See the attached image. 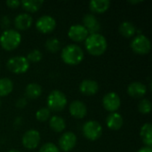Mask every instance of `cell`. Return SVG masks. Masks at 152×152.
Returning a JSON list of instances; mask_svg holds the SVG:
<instances>
[{
  "mask_svg": "<svg viewBox=\"0 0 152 152\" xmlns=\"http://www.w3.org/2000/svg\"><path fill=\"white\" fill-rule=\"evenodd\" d=\"M86 51L94 56H101L107 50V40L106 38L99 34H91L86 39Z\"/></svg>",
  "mask_w": 152,
  "mask_h": 152,
  "instance_id": "1",
  "label": "cell"
},
{
  "mask_svg": "<svg viewBox=\"0 0 152 152\" xmlns=\"http://www.w3.org/2000/svg\"><path fill=\"white\" fill-rule=\"evenodd\" d=\"M61 59L68 65H77L84 59V52L81 47L77 45H69L62 49Z\"/></svg>",
  "mask_w": 152,
  "mask_h": 152,
  "instance_id": "2",
  "label": "cell"
},
{
  "mask_svg": "<svg viewBox=\"0 0 152 152\" xmlns=\"http://www.w3.org/2000/svg\"><path fill=\"white\" fill-rule=\"evenodd\" d=\"M21 42L20 34L15 29H5L0 37V45L5 51L16 49Z\"/></svg>",
  "mask_w": 152,
  "mask_h": 152,
  "instance_id": "3",
  "label": "cell"
},
{
  "mask_svg": "<svg viewBox=\"0 0 152 152\" xmlns=\"http://www.w3.org/2000/svg\"><path fill=\"white\" fill-rule=\"evenodd\" d=\"M67 105V98L65 94L59 91H52L47 97V107L53 111H61Z\"/></svg>",
  "mask_w": 152,
  "mask_h": 152,
  "instance_id": "4",
  "label": "cell"
},
{
  "mask_svg": "<svg viewBox=\"0 0 152 152\" xmlns=\"http://www.w3.org/2000/svg\"><path fill=\"white\" fill-rule=\"evenodd\" d=\"M7 69L14 74H22L29 69V62L24 56H15L7 61Z\"/></svg>",
  "mask_w": 152,
  "mask_h": 152,
  "instance_id": "5",
  "label": "cell"
},
{
  "mask_svg": "<svg viewBox=\"0 0 152 152\" xmlns=\"http://www.w3.org/2000/svg\"><path fill=\"white\" fill-rule=\"evenodd\" d=\"M82 132L86 139L90 141H96L102 134V127L97 121L90 120L84 124Z\"/></svg>",
  "mask_w": 152,
  "mask_h": 152,
  "instance_id": "6",
  "label": "cell"
},
{
  "mask_svg": "<svg viewBox=\"0 0 152 152\" xmlns=\"http://www.w3.org/2000/svg\"><path fill=\"white\" fill-rule=\"evenodd\" d=\"M131 48L132 50L137 54H147L151 52V44L150 39L145 37L144 35L139 34L136 36L131 42Z\"/></svg>",
  "mask_w": 152,
  "mask_h": 152,
  "instance_id": "7",
  "label": "cell"
},
{
  "mask_svg": "<svg viewBox=\"0 0 152 152\" xmlns=\"http://www.w3.org/2000/svg\"><path fill=\"white\" fill-rule=\"evenodd\" d=\"M56 27V21L54 18H53L50 15H44L41 16L36 22V28L37 29L44 34L51 33L54 30Z\"/></svg>",
  "mask_w": 152,
  "mask_h": 152,
  "instance_id": "8",
  "label": "cell"
},
{
  "mask_svg": "<svg viewBox=\"0 0 152 152\" xmlns=\"http://www.w3.org/2000/svg\"><path fill=\"white\" fill-rule=\"evenodd\" d=\"M22 145L28 150L36 149L40 142V134L38 131L31 129L27 131L22 136Z\"/></svg>",
  "mask_w": 152,
  "mask_h": 152,
  "instance_id": "9",
  "label": "cell"
},
{
  "mask_svg": "<svg viewBox=\"0 0 152 152\" xmlns=\"http://www.w3.org/2000/svg\"><path fill=\"white\" fill-rule=\"evenodd\" d=\"M120 98L114 92L106 94L102 99V105L104 109L110 112H115L116 110H118L120 107Z\"/></svg>",
  "mask_w": 152,
  "mask_h": 152,
  "instance_id": "10",
  "label": "cell"
},
{
  "mask_svg": "<svg viewBox=\"0 0 152 152\" xmlns=\"http://www.w3.org/2000/svg\"><path fill=\"white\" fill-rule=\"evenodd\" d=\"M69 37L74 42H82L88 37V31L86 28L80 24L72 25L68 31Z\"/></svg>",
  "mask_w": 152,
  "mask_h": 152,
  "instance_id": "11",
  "label": "cell"
},
{
  "mask_svg": "<svg viewBox=\"0 0 152 152\" xmlns=\"http://www.w3.org/2000/svg\"><path fill=\"white\" fill-rule=\"evenodd\" d=\"M77 143V136L72 132H67L63 134L59 139V146L60 149L63 151H70L74 149Z\"/></svg>",
  "mask_w": 152,
  "mask_h": 152,
  "instance_id": "12",
  "label": "cell"
},
{
  "mask_svg": "<svg viewBox=\"0 0 152 152\" xmlns=\"http://www.w3.org/2000/svg\"><path fill=\"white\" fill-rule=\"evenodd\" d=\"M69 113L72 117L77 119H81L86 117L87 113V108L86 104L80 101H74L69 105Z\"/></svg>",
  "mask_w": 152,
  "mask_h": 152,
  "instance_id": "13",
  "label": "cell"
},
{
  "mask_svg": "<svg viewBox=\"0 0 152 152\" xmlns=\"http://www.w3.org/2000/svg\"><path fill=\"white\" fill-rule=\"evenodd\" d=\"M84 27L86 28L88 33L96 34L101 28V25L97 20V18L94 14H86L83 18Z\"/></svg>",
  "mask_w": 152,
  "mask_h": 152,
  "instance_id": "14",
  "label": "cell"
},
{
  "mask_svg": "<svg viewBox=\"0 0 152 152\" xmlns=\"http://www.w3.org/2000/svg\"><path fill=\"white\" fill-rule=\"evenodd\" d=\"M79 90L83 94L91 96V95H94L95 94H97L99 90V86H98V83L94 80L86 79L81 82L79 86Z\"/></svg>",
  "mask_w": 152,
  "mask_h": 152,
  "instance_id": "15",
  "label": "cell"
},
{
  "mask_svg": "<svg viewBox=\"0 0 152 152\" xmlns=\"http://www.w3.org/2000/svg\"><path fill=\"white\" fill-rule=\"evenodd\" d=\"M128 94L133 98H142L147 93L146 86L141 82H133L127 87Z\"/></svg>",
  "mask_w": 152,
  "mask_h": 152,
  "instance_id": "16",
  "label": "cell"
},
{
  "mask_svg": "<svg viewBox=\"0 0 152 152\" xmlns=\"http://www.w3.org/2000/svg\"><path fill=\"white\" fill-rule=\"evenodd\" d=\"M33 19L28 13H20L14 19V26L19 30H26L32 25Z\"/></svg>",
  "mask_w": 152,
  "mask_h": 152,
  "instance_id": "17",
  "label": "cell"
},
{
  "mask_svg": "<svg viewBox=\"0 0 152 152\" xmlns=\"http://www.w3.org/2000/svg\"><path fill=\"white\" fill-rule=\"evenodd\" d=\"M106 124L110 129L117 131L122 127V126L124 124V119L120 114H118L117 112H112L111 114H110L107 117Z\"/></svg>",
  "mask_w": 152,
  "mask_h": 152,
  "instance_id": "18",
  "label": "cell"
},
{
  "mask_svg": "<svg viewBox=\"0 0 152 152\" xmlns=\"http://www.w3.org/2000/svg\"><path fill=\"white\" fill-rule=\"evenodd\" d=\"M110 5L109 0H93L89 3L90 10L94 13H103L105 12Z\"/></svg>",
  "mask_w": 152,
  "mask_h": 152,
  "instance_id": "19",
  "label": "cell"
},
{
  "mask_svg": "<svg viewBox=\"0 0 152 152\" xmlns=\"http://www.w3.org/2000/svg\"><path fill=\"white\" fill-rule=\"evenodd\" d=\"M141 138L147 147L152 146V126L150 123L144 124L141 128Z\"/></svg>",
  "mask_w": 152,
  "mask_h": 152,
  "instance_id": "20",
  "label": "cell"
},
{
  "mask_svg": "<svg viewBox=\"0 0 152 152\" xmlns=\"http://www.w3.org/2000/svg\"><path fill=\"white\" fill-rule=\"evenodd\" d=\"M49 126L53 131L56 133H61L66 128V122L62 118L59 116H53L50 118Z\"/></svg>",
  "mask_w": 152,
  "mask_h": 152,
  "instance_id": "21",
  "label": "cell"
},
{
  "mask_svg": "<svg viewBox=\"0 0 152 152\" xmlns=\"http://www.w3.org/2000/svg\"><path fill=\"white\" fill-rule=\"evenodd\" d=\"M25 94L28 98L31 100H35L38 98L42 94V88L38 84L30 83L25 88Z\"/></svg>",
  "mask_w": 152,
  "mask_h": 152,
  "instance_id": "22",
  "label": "cell"
},
{
  "mask_svg": "<svg viewBox=\"0 0 152 152\" xmlns=\"http://www.w3.org/2000/svg\"><path fill=\"white\" fill-rule=\"evenodd\" d=\"M43 4H44V2L41 0H29V1L24 0V1L20 2V5L22 6V8L29 12H37Z\"/></svg>",
  "mask_w": 152,
  "mask_h": 152,
  "instance_id": "23",
  "label": "cell"
},
{
  "mask_svg": "<svg viewBox=\"0 0 152 152\" xmlns=\"http://www.w3.org/2000/svg\"><path fill=\"white\" fill-rule=\"evenodd\" d=\"M119 32L125 37H132L136 32L134 25L130 21H124L119 26Z\"/></svg>",
  "mask_w": 152,
  "mask_h": 152,
  "instance_id": "24",
  "label": "cell"
},
{
  "mask_svg": "<svg viewBox=\"0 0 152 152\" xmlns=\"http://www.w3.org/2000/svg\"><path fill=\"white\" fill-rule=\"evenodd\" d=\"M13 89V84L11 79L7 77L0 78V96H7L12 93Z\"/></svg>",
  "mask_w": 152,
  "mask_h": 152,
  "instance_id": "25",
  "label": "cell"
},
{
  "mask_svg": "<svg viewBox=\"0 0 152 152\" xmlns=\"http://www.w3.org/2000/svg\"><path fill=\"white\" fill-rule=\"evenodd\" d=\"M45 46L47 49V51H49L51 53H56L60 50L61 42L59 39H57L55 37H52V38H49L46 40Z\"/></svg>",
  "mask_w": 152,
  "mask_h": 152,
  "instance_id": "26",
  "label": "cell"
},
{
  "mask_svg": "<svg viewBox=\"0 0 152 152\" xmlns=\"http://www.w3.org/2000/svg\"><path fill=\"white\" fill-rule=\"evenodd\" d=\"M50 110L48 108H42L36 113V118L39 122H45L50 118Z\"/></svg>",
  "mask_w": 152,
  "mask_h": 152,
  "instance_id": "27",
  "label": "cell"
},
{
  "mask_svg": "<svg viewBox=\"0 0 152 152\" xmlns=\"http://www.w3.org/2000/svg\"><path fill=\"white\" fill-rule=\"evenodd\" d=\"M138 110L142 114H149L151 111V103L149 100L143 99L138 104Z\"/></svg>",
  "mask_w": 152,
  "mask_h": 152,
  "instance_id": "28",
  "label": "cell"
},
{
  "mask_svg": "<svg viewBox=\"0 0 152 152\" xmlns=\"http://www.w3.org/2000/svg\"><path fill=\"white\" fill-rule=\"evenodd\" d=\"M42 57H43L42 53L37 49H34L28 53V54L26 58L28 61V62H38L41 61Z\"/></svg>",
  "mask_w": 152,
  "mask_h": 152,
  "instance_id": "29",
  "label": "cell"
},
{
  "mask_svg": "<svg viewBox=\"0 0 152 152\" xmlns=\"http://www.w3.org/2000/svg\"><path fill=\"white\" fill-rule=\"evenodd\" d=\"M39 152H60V150L55 144L47 142L40 148Z\"/></svg>",
  "mask_w": 152,
  "mask_h": 152,
  "instance_id": "30",
  "label": "cell"
},
{
  "mask_svg": "<svg viewBox=\"0 0 152 152\" xmlns=\"http://www.w3.org/2000/svg\"><path fill=\"white\" fill-rule=\"evenodd\" d=\"M6 5L10 8L14 9L20 5V2L18 0H8V1H6Z\"/></svg>",
  "mask_w": 152,
  "mask_h": 152,
  "instance_id": "31",
  "label": "cell"
},
{
  "mask_svg": "<svg viewBox=\"0 0 152 152\" xmlns=\"http://www.w3.org/2000/svg\"><path fill=\"white\" fill-rule=\"evenodd\" d=\"M11 24V21H10V19L7 17V16H4L2 19H1V26L4 28H7L9 27V25Z\"/></svg>",
  "mask_w": 152,
  "mask_h": 152,
  "instance_id": "32",
  "label": "cell"
},
{
  "mask_svg": "<svg viewBox=\"0 0 152 152\" xmlns=\"http://www.w3.org/2000/svg\"><path fill=\"white\" fill-rule=\"evenodd\" d=\"M26 105H27V101H26L24 98H20V99H19V100L17 101V102H16V106H17L18 108H20V109L24 108Z\"/></svg>",
  "mask_w": 152,
  "mask_h": 152,
  "instance_id": "33",
  "label": "cell"
},
{
  "mask_svg": "<svg viewBox=\"0 0 152 152\" xmlns=\"http://www.w3.org/2000/svg\"><path fill=\"white\" fill-rule=\"evenodd\" d=\"M137 152H152V149L151 147H147V146H145V147L140 149Z\"/></svg>",
  "mask_w": 152,
  "mask_h": 152,
  "instance_id": "34",
  "label": "cell"
},
{
  "mask_svg": "<svg viewBox=\"0 0 152 152\" xmlns=\"http://www.w3.org/2000/svg\"><path fill=\"white\" fill-rule=\"evenodd\" d=\"M143 1L142 0H136V1H129V3L130 4H140V3H142Z\"/></svg>",
  "mask_w": 152,
  "mask_h": 152,
  "instance_id": "35",
  "label": "cell"
},
{
  "mask_svg": "<svg viewBox=\"0 0 152 152\" xmlns=\"http://www.w3.org/2000/svg\"><path fill=\"white\" fill-rule=\"evenodd\" d=\"M8 152H20L19 151H16V150H12V151H10Z\"/></svg>",
  "mask_w": 152,
  "mask_h": 152,
  "instance_id": "36",
  "label": "cell"
},
{
  "mask_svg": "<svg viewBox=\"0 0 152 152\" xmlns=\"http://www.w3.org/2000/svg\"><path fill=\"white\" fill-rule=\"evenodd\" d=\"M0 107H1V99H0Z\"/></svg>",
  "mask_w": 152,
  "mask_h": 152,
  "instance_id": "37",
  "label": "cell"
}]
</instances>
